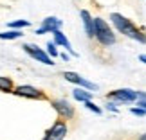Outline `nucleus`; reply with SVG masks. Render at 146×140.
Listing matches in <instances>:
<instances>
[{"instance_id": "nucleus-8", "label": "nucleus", "mask_w": 146, "mask_h": 140, "mask_svg": "<svg viewBox=\"0 0 146 140\" xmlns=\"http://www.w3.org/2000/svg\"><path fill=\"white\" fill-rule=\"evenodd\" d=\"M65 77V81L69 83H74V85H80L81 88H87V90H98V85H94V83H90L88 79H85V77H81L80 74H76V72H63L61 74Z\"/></svg>"}, {"instance_id": "nucleus-18", "label": "nucleus", "mask_w": 146, "mask_h": 140, "mask_svg": "<svg viewBox=\"0 0 146 140\" xmlns=\"http://www.w3.org/2000/svg\"><path fill=\"white\" fill-rule=\"evenodd\" d=\"M137 106L146 110V92H137Z\"/></svg>"}, {"instance_id": "nucleus-23", "label": "nucleus", "mask_w": 146, "mask_h": 140, "mask_svg": "<svg viewBox=\"0 0 146 140\" xmlns=\"http://www.w3.org/2000/svg\"><path fill=\"white\" fill-rule=\"evenodd\" d=\"M139 140H146V133H144V135H141V137H139Z\"/></svg>"}, {"instance_id": "nucleus-2", "label": "nucleus", "mask_w": 146, "mask_h": 140, "mask_svg": "<svg viewBox=\"0 0 146 140\" xmlns=\"http://www.w3.org/2000/svg\"><path fill=\"white\" fill-rule=\"evenodd\" d=\"M94 38L98 40L99 45H103V47H110V45H114L115 43V34H114V31H112V27L106 24V22L103 18H94Z\"/></svg>"}, {"instance_id": "nucleus-15", "label": "nucleus", "mask_w": 146, "mask_h": 140, "mask_svg": "<svg viewBox=\"0 0 146 140\" xmlns=\"http://www.w3.org/2000/svg\"><path fill=\"white\" fill-rule=\"evenodd\" d=\"M29 25H31L29 20H16L13 24H9L11 29H24V27H29Z\"/></svg>"}, {"instance_id": "nucleus-5", "label": "nucleus", "mask_w": 146, "mask_h": 140, "mask_svg": "<svg viewBox=\"0 0 146 140\" xmlns=\"http://www.w3.org/2000/svg\"><path fill=\"white\" fill-rule=\"evenodd\" d=\"M15 95L18 97H25V99H36V101H47V95L43 93L42 90L31 86V85H22V86H16L13 90Z\"/></svg>"}, {"instance_id": "nucleus-4", "label": "nucleus", "mask_w": 146, "mask_h": 140, "mask_svg": "<svg viewBox=\"0 0 146 140\" xmlns=\"http://www.w3.org/2000/svg\"><path fill=\"white\" fill-rule=\"evenodd\" d=\"M65 135H67V122H65V119L60 117V119L47 129L45 137H43L42 140H63Z\"/></svg>"}, {"instance_id": "nucleus-11", "label": "nucleus", "mask_w": 146, "mask_h": 140, "mask_svg": "<svg viewBox=\"0 0 146 140\" xmlns=\"http://www.w3.org/2000/svg\"><path fill=\"white\" fill-rule=\"evenodd\" d=\"M81 18H83V25H85L87 36L92 40V38H94V18L90 16V13H88V11H85V9L81 11Z\"/></svg>"}, {"instance_id": "nucleus-7", "label": "nucleus", "mask_w": 146, "mask_h": 140, "mask_svg": "<svg viewBox=\"0 0 146 140\" xmlns=\"http://www.w3.org/2000/svg\"><path fill=\"white\" fill-rule=\"evenodd\" d=\"M50 104H52V108L56 110V113H58L61 119L70 120L72 117H74V106H72L69 101H65V99H54Z\"/></svg>"}, {"instance_id": "nucleus-16", "label": "nucleus", "mask_w": 146, "mask_h": 140, "mask_svg": "<svg viewBox=\"0 0 146 140\" xmlns=\"http://www.w3.org/2000/svg\"><path fill=\"white\" fill-rule=\"evenodd\" d=\"M85 106H87V110H90V111H94L96 115H101V108L98 104H94L92 101H85Z\"/></svg>"}, {"instance_id": "nucleus-3", "label": "nucleus", "mask_w": 146, "mask_h": 140, "mask_svg": "<svg viewBox=\"0 0 146 140\" xmlns=\"http://www.w3.org/2000/svg\"><path fill=\"white\" fill-rule=\"evenodd\" d=\"M25 54H29L33 59H36L38 63H43V65H52V56H49L47 50L40 49L38 45H33V43H24L22 45Z\"/></svg>"}, {"instance_id": "nucleus-14", "label": "nucleus", "mask_w": 146, "mask_h": 140, "mask_svg": "<svg viewBox=\"0 0 146 140\" xmlns=\"http://www.w3.org/2000/svg\"><path fill=\"white\" fill-rule=\"evenodd\" d=\"M24 36V32L20 29H13V31H5V32H0V40H16V38Z\"/></svg>"}, {"instance_id": "nucleus-22", "label": "nucleus", "mask_w": 146, "mask_h": 140, "mask_svg": "<svg viewBox=\"0 0 146 140\" xmlns=\"http://www.w3.org/2000/svg\"><path fill=\"white\" fill-rule=\"evenodd\" d=\"M60 56H61V59H63V61H69V56H67V54H65V52H61V54H60Z\"/></svg>"}, {"instance_id": "nucleus-13", "label": "nucleus", "mask_w": 146, "mask_h": 140, "mask_svg": "<svg viewBox=\"0 0 146 140\" xmlns=\"http://www.w3.org/2000/svg\"><path fill=\"white\" fill-rule=\"evenodd\" d=\"M15 90V86H13V81L9 79V77H4V76H0V92H11L13 93Z\"/></svg>"}, {"instance_id": "nucleus-10", "label": "nucleus", "mask_w": 146, "mask_h": 140, "mask_svg": "<svg viewBox=\"0 0 146 140\" xmlns=\"http://www.w3.org/2000/svg\"><path fill=\"white\" fill-rule=\"evenodd\" d=\"M52 34H54V41H56V45H63L67 50H69V52L72 54V56H78L76 52H74V50H72V45H70V41L69 40H67V36L63 34V32H61L60 29H56L54 32H52Z\"/></svg>"}, {"instance_id": "nucleus-6", "label": "nucleus", "mask_w": 146, "mask_h": 140, "mask_svg": "<svg viewBox=\"0 0 146 140\" xmlns=\"http://www.w3.org/2000/svg\"><path fill=\"white\" fill-rule=\"evenodd\" d=\"M106 99L115 101V103H133V101H137V92L130 90V88H119V90L110 92Z\"/></svg>"}, {"instance_id": "nucleus-9", "label": "nucleus", "mask_w": 146, "mask_h": 140, "mask_svg": "<svg viewBox=\"0 0 146 140\" xmlns=\"http://www.w3.org/2000/svg\"><path fill=\"white\" fill-rule=\"evenodd\" d=\"M61 22L60 18H56V16H47L45 20H43V25L40 29H36V34H45V32H54L56 29H60L61 27Z\"/></svg>"}, {"instance_id": "nucleus-17", "label": "nucleus", "mask_w": 146, "mask_h": 140, "mask_svg": "<svg viewBox=\"0 0 146 140\" xmlns=\"http://www.w3.org/2000/svg\"><path fill=\"white\" fill-rule=\"evenodd\" d=\"M47 52H49V56H52V58H56V56H60V52H58V49H56V41H52V43H47Z\"/></svg>"}, {"instance_id": "nucleus-1", "label": "nucleus", "mask_w": 146, "mask_h": 140, "mask_svg": "<svg viewBox=\"0 0 146 140\" xmlns=\"http://www.w3.org/2000/svg\"><path fill=\"white\" fill-rule=\"evenodd\" d=\"M110 20H112V24L115 25V29L119 31L121 34L132 38V40H135L139 43H146V32L141 29V27H137L132 20H128L126 16H123L119 13H112Z\"/></svg>"}, {"instance_id": "nucleus-12", "label": "nucleus", "mask_w": 146, "mask_h": 140, "mask_svg": "<svg viewBox=\"0 0 146 140\" xmlns=\"http://www.w3.org/2000/svg\"><path fill=\"white\" fill-rule=\"evenodd\" d=\"M87 90V88H85ZM81 90V88H76V90H72V97H74L76 101H81V103H85V101H90L92 99V93L90 92H85Z\"/></svg>"}, {"instance_id": "nucleus-20", "label": "nucleus", "mask_w": 146, "mask_h": 140, "mask_svg": "<svg viewBox=\"0 0 146 140\" xmlns=\"http://www.w3.org/2000/svg\"><path fill=\"white\" fill-rule=\"evenodd\" d=\"M106 108H108V110H112V111H117V108H115V106H114V104H110V103H108V104H106Z\"/></svg>"}, {"instance_id": "nucleus-19", "label": "nucleus", "mask_w": 146, "mask_h": 140, "mask_svg": "<svg viewBox=\"0 0 146 140\" xmlns=\"http://www.w3.org/2000/svg\"><path fill=\"white\" fill-rule=\"evenodd\" d=\"M133 115H137V117H143V115H146V110L144 108H141V106H137V108H132L130 110Z\"/></svg>"}, {"instance_id": "nucleus-21", "label": "nucleus", "mask_w": 146, "mask_h": 140, "mask_svg": "<svg viewBox=\"0 0 146 140\" xmlns=\"http://www.w3.org/2000/svg\"><path fill=\"white\" fill-rule=\"evenodd\" d=\"M139 61H141V63H146V54H141V56H139Z\"/></svg>"}]
</instances>
